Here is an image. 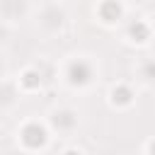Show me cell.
<instances>
[{
    "instance_id": "6da1fadb",
    "label": "cell",
    "mask_w": 155,
    "mask_h": 155,
    "mask_svg": "<svg viewBox=\"0 0 155 155\" xmlns=\"http://www.w3.org/2000/svg\"><path fill=\"white\" fill-rule=\"evenodd\" d=\"M44 136H46V133H44V128H41V126H36V124H31V126H27V128L22 131V140H24L27 145H31V148H34V145H41V143L46 140Z\"/></svg>"
},
{
    "instance_id": "7a4b0ae2",
    "label": "cell",
    "mask_w": 155,
    "mask_h": 155,
    "mask_svg": "<svg viewBox=\"0 0 155 155\" xmlns=\"http://www.w3.org/2000/svg\"><path fill=\"white\" fill-rule=\"evenodd\" d=\"M70 80H73V82H80V85L87 82V80H90V68H87L82 61L73 63V65H70Z\"/></svg>"
},
{
    "instance_id": "3957f363",
    "label": "cell",
    "mask_w": 155,
    "mask_h": 155,
    "mask_svg": "<svg viewBox=\"0 0 155 155\" xmlns=\"http://www.w3.org/2000/svg\"><path fill=\"white\" fill-rule=\"evenodd\" d=\"M24 78H27V80H24V82H27V85H36V80H34V78H36V75H31V73H27V75H24Z\"/></svg>"
},
{
    "instance_id": "277c9868",
    "label": "cell",
    "mask_w": 155,
    "mask_h": 155,
    "mask_svg": "<svg viewBox=\"0 0 155 155\" xmlns=\"http://www.w3.org/2000/svg\"><path fill=\"white\" fill-rule=\"evenodd\" d=\"M65 155H78V153H65Z\"/></svg>"
}]
</instances>
